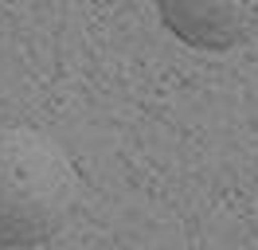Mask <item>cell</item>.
Returning a JSON list of instances; mask_svg holds the SVG:
<instances>
[{"mask_svg": "<svg viewBox=\"0 0 258 250\" xmlns=\"http://www.w3.org/2000/svg\"><path fill=\"white\" fill-rule=\"evenodd\" d=\"M79 200V172L63 145L32 125L0 129V250H28L59 234Z\"/></svg>", "mask_w": 258, "mask_h": 250, "instance_id": "6da1fadb", "label": "cell"}, {"mask_svg": "<svg viewBox=\"0 0 258 250\" xmlns=\"http://www.w3.org/2000/svg\"><path fill=\"white\" fill-rule=\"evenodd\" d=\"M161 24L192 47L227 51L254 31L258 8L239 0H164Z\"/></svg>", "mask_w": 258, "mask_h": 250, "instance_id": "7a4b0ae2", "label": "cell"}]
</instances>
